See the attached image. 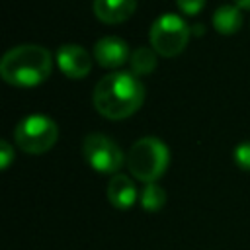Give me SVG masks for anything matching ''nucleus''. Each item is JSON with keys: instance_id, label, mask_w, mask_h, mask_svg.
I'll return each mask as SVG.
<instances>
[{"instance_id": "18", "label": "nucleus", "mask_w": 250, "mask_h": 250, "mask_svg": "<svg viewBox=\"0 0 250 250\" xmlns=\"http://www.w3.org/2000/svg\"><path fill=\"white\" fill-rule=\"evenodd\" d=\"M191 29H193V33H195V35H201V33H203V31H205V27H203V25H201V23H195V25H193V27H191Z\"/></svg>"}, {"instance_id": "2", "label": "nucleus", "mask_w": 250, "mask_h": 250, "mask_svg": "<svg viewBox=\"0 0 250 250\" xmlns=\"http://www.w3.org/2000/svg\"><path fill=\"white\" fill-rule=\"evenodd\" d=\"M51 53L41 45H16L0 61V76L14 86H37L49 78Z\"/></svg>"}, {"instance_id": "17", "label": "nucleus", "mask_w": 250, "mask_h": 250, "mask_svg": "<svg viewBox=\"0 0 250 250\" xmlns=\"http://www.w3.org/2000/svg\"><path fill=\"white\" fill-rule=\"evenodd\" d=\"M234 6L244 8V10H250V0H234Z\"/></svg>"}, {"instance_id": "12", "label": "nucleus", "mask_w": 250, "mask_h": 250, "mask_svg": "<svg viewBox=\"0 0 250 250\" xmlns=\"http://www.w3.org/2000/svg\"><path fill=\"white\" fill-rule=\"evenodd\" d=\"M131 72L135 76L150 74L156 68V51L148 47H139L131 53Z\"/></svg>"}, {"instance_id": "10", "label": "nucleus", "mask_w": 250, "mask_h": 250, "mask_svg": "<svg viewBox=\"0 0 250 250\" xmlns=\"http://www.w3.org/2000/svg\"><path fill=\"white\" fill-rule=\"evenodd\" d=\"M107 201L115 209H129L137 201V188L133 180L125 174L111 176L107 184Z\"/></svg>"}, {"instance_id": "8", "label": "nucleus", "mask_w": 250, "mask_h": 250, "mask_svg": "<svg viewBox=\"0 0 250 250\" xmlns=\"http://www.w3.org/2000/svg\"><path fill=\"white\" fill-rule=\"evenodd\" d=\"M94 57L104 68H117L129 59V45L115 35L102 37L94 45Z\"/></svg>"}, {"instance_id": "14", "label": "nucleus", "mask_w": 250, "mask_h": 250, "mask_svg": "<svg viewBox=\"0 0 250 250\" xmlns=\"http://www.w3.org/2000/svg\"><path fill=\"white\" fill-rule=\"evenodd\" d=\"M232 156H234V162H236L242 170H248V172H250V141L240 143V145L234 148Z\"/></svg>"}, {"instance_id": "11", "label": "nucleus", "mask_w": 250, "mask_h": 250, "mask_svg": "<svg viewBox=\"0 0 250 250\" xmlns=\"http://www.w3.org/2000/svg\"><path fill=\"white\" fill-rule=\"evenodd\" d=\"M213 27L223 35H232L242 27V12L238 6L223 4L213 12Z\"/></svg>"}, {"instance_id": "3", "label": "nucleus", "mask_w": 250, "mask_h": 250, "mask_svg": "<svg viewBox=\"0 0 250 250\" xmlns=\"http://www.w3.org/2000/svg\"><path fill=\"white\" fill-rule=\"evenodd\" d=\"M125 162L129 172L137 180L152 184L166 172L170 162V150L158 137H143L131 145Z\"/></svg>"}, {"instance_id": "13", "label": "nucleus", "mask_w": 250, "mask_h": 250, "mask_svg": "<svg viewBox=\"0 0 250 250\" xmlns=\"http://www.w3.org/2000/svg\"><path fill=\"white\" fill-rule=\"evenodd\" d=\"M164 203H166V191L156 182L146 184L143 188V191H141V205H143L145 211H150V213L160 211L164 207Z\"/></svg>"}, {"instance_id": "15", "label": "nucleus", "mask_w": 250, "mask_h": 250, "mask_svg": "<svg viewBox=\"0 0 250 250\" xmlns=\"http://www.w3.org/2000/svg\"><path fill=\"white\" fill-rule=\"evenodd\" d=\"M176 4L186 16H195L205 6V0H176Z\"/></svg>"}, {"instance_id": "4", "label": "nucleus", "mask_w": 250, "mask_h": 250, "mask_svg": "<svg viewBox=\"0 0 250 250\" xmlns=\"http://www.w3.org/2000/svg\"><path fill=\"white\" fill-rule=\"evenodd\" d=\"M59 139L57 123L47 115H27L14 129L16 145L27 154L47 152Z\"/></svg>"}, {"instance_id": "5", "label": "nucleus", "mask_w": 250, "mask_h": 250, "mask_svg": "<svg viewBox=\"0 0 250 250\" xmlns=\"http://www.w3.org/2000/svg\"><path fill=\"white\" fill-rule=\"evenodd\" d=\"M191 27L176 14H162L150 25V45L162 57H174L188 45Z\"/></svg>"}, {"instance_id": "6", "label": "nucleus", "mask_w": 250, "mask_h": 250, "mask_svg": "<svg viewBox=\"0 0 250 250\" xmlns=\"http://www.w3.org/2000/svg\"><path fill=\"white\" fill-rule=\"evenodd\" d=\"M82 152H84V158L88 160V164L100 174L115 176L125 160V156H123L121 148L115 145V141L102 133L86 135V139L82 143Z\"/></svg>"}, {"instance_id": "16", "label": "nucleus", "mask_w": 250, "mask_h": 250, "mask_svg": "<svg viewBox=\"0 0 250 250\" xmlns=\"http://www.w3.org/2000/svg\"><path fill=\"white\" fill-rule=\"evenodd\" d=\"M14 158V148L8 141H0V168H8Z\"/></svg>"}, {"instance_id": "7", "label": "nucleus", "mask_w": 250, "mask_h": 250, "mask_svg": "<svg viewBox=\"0 0 250 250\" xmlns=\"http://www.w3.org/2000/svg\"><path fill=\"white\" fill-rule=\"evenodd\" d=\"M57 64L68 78L80 80L90 72L92 57L88 55V51L84 47L74 45V43H66V45H61L57 49Z\"/></svg>"}, {"instance_id": "1", "label": "nucleus", "mask_w": 250, "mask_h": 250, "mask_svg": "<svg viewBox=\"0 0 250 250\" xmlns=\"http://www.w3.org/2000/svg\"><path fill=\"white\" fill-rule=\"evenodd\" d=\"M92 102L104 117L125 119L143 105L145 86L133 72H109L98 80L92 94Z\"/></svg>"}, {"instance_id": "9", "label": "nucleus", "mask_w": 250, "mask_h": 250, "mask_svg": "<svg viewBox=\"0 0 250 250\" xmlns=\"http://www.w3.org/2000/svg\"><path fill=\"white\" fill-rule=\"evenodd\" d=\"M98 20L105 23H121L137 8V0H94L92 4Z\"/></svg>"}]
</instances>
